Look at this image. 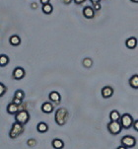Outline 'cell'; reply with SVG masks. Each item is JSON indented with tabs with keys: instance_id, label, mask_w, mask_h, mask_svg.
Segmentation results:
<instances>
[{
	"instance_id": "obj_1",
	"label": "cell",
	"mask_w": 138,
	"mask_h": 149,
	"mask_svg": "<svg viewBox=\"0 0 138 149\" xmlns=\"http://www.w3.org/2000/svg\"><path fill=\"white\" fill-rule=\"evenodd\" d=\"M68 118H69V113L65 108H59V109H57V111L55 112L54 120L57 125H60V127L64 125L65 123H67Z\"/></svg>"
},
{
	"instance_id": "obj_2",
	"label": "cell",
	"mask_w": 138,
	"mask_h": 149,
	"mask_svg": "<svg viewBox=\"0 0 138 149\" xmlns=\"http://www.w3.org/2000/svg\"><path fill=\"white\" fill-rule=\"evenodd\" d=\"M24 130H25V127L23 125L15 122L13 125H12L11 130L9 131V137L12 138V139H15V138L19 137L21 134H23Z\"/></svg>"
},
{
	"instance_id": "obj_3",
	"label": "cell",
	"mask_w": 138,
	"mask_h": 149,
	"mask_svg": "<svg viewBox=\"0 0 138 149\" xmlns=\"http://www.w3.org/2000/svg\"><path fill=\"white\" fill-rule=\"evenodd\" d=\"M119 122L122 128H124V130H129V128L132 127V125H133L134 118H132V116L129 115V113H123L122 116H120Z\"/></svg>"
},
{
	"instance_id": "obj_4",
	"label": "cell",
	"mask_w": 138,
	"mask_h": 149,
	"mask_svg": "<svg viewBox=\"0 0 138 149\" xmlns=\"http://www.w3.org/2000/svg\"><path fill=\"white\" fill-rule=\"evenodd\" d=\"M30 120V113L27 110H20L15 115V122L25 125Z\"/></svg>"
},
{
	"instance_id": "obj_5",
	"label": "cell",
	"mask_w": 138,
	"mask_h": 149,
	"mask_svg": "<svg viewBox=\"0 0 138 149\" xmlns=\"http://www.w3.org/2000/svg\"><path fill=\"white\" fill-rule=\"evenodd\" d=\"M107 130L110 131V134L112 135H117L121 132L122 130V127L120 125L119 122H110L107 123Z\"/></svg>"
},
{
	"instance_id": "obj_6",
	"label": "cell",
	"mask_w": 138,
	"mask_h": 149,
	"mask_svg": "<svg viewBox=\"0 0 138 149\" xmlns=\"http://www.w3.org/2000/svg\"><path fill=\"white\" fill-rule=\"evenodd\" d=\"M120 143L126 148H133L136 145V138L131 135H125L120 139Z\"/></svg>"
},
{
	"instance_id": "obj_7",
	"label": "cell",
	"mask_w": 138,
	"mask_h": 149,
	"mask_svg": "<svg viewBox=\"0 0 138 149\" xmlns=\"http://www.w3.org/2000/svg\"><path fill=\"white\" fill-rule=\"evenodd\" d=\"M49 99L51 103H53L54 105H58L61 102V95L57 91H52V92L49 93Z\"/></svg>"
},
{
	"instance_id": "obj_8",
	"label": "cell",
	"mask_w": 138,
	"mask_h": 149,
	"mask_svg": "<svg viewBox=\"0 0 138 149\" xmlns=\"http://www.w3.org/2000/svg\"><path fill=\"white\" fill-rule=\"evenodd\" d=\"M13 78L15 80H21V79H23V78L25 77V75H26V71H25V69L23 67H16L14 69V71H13Z\"/></svg>"
},
{
	"instance_id": "obj_9",
	"label": "cell",
	"mask_w": 138,
	"mask_h": 149,
	"mask_svg": "<svg viewBox=\"0 0 138 149\" xmlns=\"http://www.w3.org/2000/svg\"><path fill=\"white\" fill-rule=\"evenodd\" d=\"M114 95V89L110 86H105L102 89V96L104 99H109Z\"/></svg>"
},
{
	"instance_id": "obj_10",
	"label": "cell",
	"mask_w": 138,
	"mask_h": 149,
	"mask_svg": "<svg viewBox=\"0 0 138 149\" xmlns=\"http://www.w3.org/2000/svg\"><path fill=\"white\" fill-rule=\"evenodd\" d=\"M83 16L87 19H93L95 17V11L91 6H86L83 9Z\"/></svg>"
},
{
	"instance_id": "obj_11",
	"label": "cell",
	"mask_w": 138,
	"mask_h": 149,
	"mask_svg": "<svg viewBox=\"0 0 138 149\" xmlns=\"http://www.w3.org/2000/svg\"><path fill=\"white\" fill-rule=\"evenodd\" d=\"M42 112L44 113H51L53 112V104L51 102H44V104L42 105Z\"/></svg>"
},
{
	"instance_id": "obj_12",
	"label": "cell",
	"mask_w": 138,
	"mask_h": 149,
	"mask_svg": "<svg viewBox=\"0 0 138 149\" xmlns=\"http://www.w3.org/2000/svg\"><path fill=\"white\" fill-rule=\"evenodd\" d=\"M20 111L19 109V106L13 104V103H10V104L7 106V113H9V115H12V116H15L17 113H18Z\"/></svg>"
},
{
	"instance_id": "obj_13",
	"label": "cell",
	"mask_w": 138,
	"mask_h": 149,
	"mask_svg": "<svg viewBox=\"0 0 138 149\" xmlns=\"http://www.w3.org/2000/svg\"><path fill=\"white\" fill-rule=\"evenodd\" d=\"M125 45H126V47H127V49H135V47H136V45H137L136 38L131 37V38H129V39H127L126 42H125Z\"/></svg>"
},
{
	"instance_id": "obj_14",
	"label": "cell",
	"mask_w": 138,
	"mask_h": 149,
	"mask_svg": "<svg viewBox=\"0 0 138 149\" xmlns=\"http://www.w3.org/2000/svg\"><path fill=\"white\" fill-rule=\"evenodd\" d=\"M51 145L54 149H62L64 147V142L63 140L59 139V138H54L51 141Z\"/></svg>"
},
{
	"instance_id": "obj_15",
	"label": "cell",
	"mask_w": 138,
	"mask_h": 149,
	"mask_svg": "<svg viewBox=\"0 0 138 149\" xmlns=\"http://www.w3.org/2000/svg\"><path fill=\"white\" fill-rule=\"evenodd\" d=\"M9 42H10V45H13V47H18V45H20V44H21V39H20L19 36L14 35V36L10 37Z\"/></svg>"
},
{
	"instance_id": "obj_16",
	"label": "cell",
	"mask_w": 138,
	"mask_h": 149,
	"mask_svg": "<svg viewBox=\"0 0 138 149\" xmlns=\"http://www.w3.org/2000/svg\"><path fill=\"white\" fill-rule=\"evenodd\" d=\"M37 130L39 131V132H41V133H44V132H46V131L49 130V125H47V123H46L41 122V123H37Z\"/></svg>"
},
{
	"instance_id": "obj_17",
	"label": "cell",
	"mask_w": 138,
	"mask_h": 149,
	"mask_svg": "<svg viewBox=\"0 0 138 149\" xmlns=\"http://www.w3.org/2000/svg\"><path fill=\"white\" fill-rule=\"evenodd\" d=\"M129 85L133 89H138V75L134 74L133 76L130 77L129 79Z\"/></svg>"
},
{
	"instance_id": "obj_18",
	"label": "cell",
	"mask_w": 138,
	"mask_h": 149,
	"mask_svg": "<svg viewBox=\"0 0 138 149\" xmlns=\"http://www.w3.org/2000/svg\"><path fill=\"white\" fill-rule=\"evenodd\" d=\"M42 12H44V14L49 15V14L52 13V11H53V6H52L51 3L46 4V5H42Z\"/></svg>"
},
{
	"instance_id": "obj_19",
	"label": "cell",
	"mask_w": 138,
	"mask_h": 149,
	"mask_svg": "<svg viewBox=\"0 0 138 149\" xmlns=\"http://www.w3.org/2000/svg\"><path fill=\"white\" fill-rule=\"evenodd\" d=\"M110 120H112V122H119V118H120L119 113L117 112V110L112 111L110 113Z\"/></svg>"
},
{
	"instance_id": "obj_20",
	"label": "cell",
	"mask_w": 138,
	"mask_h": 149,
	"mask_svg": "<svg viewBox=\"0 0 138 149\" xmlns=\"http://www.w3.org/2000/svg\"><path fill=\"white\" fill-rule=\"evenodd\" d=\"M9 63V57L5 54H0V67H4Z\"/></svg>"
},
{
	"instance_id": "obj_21",
	"label": "cell",
	"mask_w": 138,
	"mask_h": 149,
	"mask_svg": "<svg viewBox=\"0 0 138 149\" xmlns=\"http://www.w3.org/2000/svg\"><path fill=\"white\" fill-rule=\"evenodd\" d=\"M14 98H17V99L23 101L25 99V92L23 90H21V89L17 90L16 92H15V94H14Z\"/></svg>"
},
{
	"instance_id": "obj_22",
	"label": "cell",
	"mask_w": 138,
	"mask_h": 149,
	"mask_svg": "<svg viewBox=\"0 0 138 149\" xmlns=\"http://www.w3.org/2000/svg\"><path fill=\"white\" fill-rule=\"evenodd\" d=\"M92 65H93V60L91 58L87 57V58L83 59V66H84V67L90 68V67H92Z\"/></svg>"
},
{
	"instance_id": "obj_23",
	"label": "cell",
	"mask_w": 138,
	"mask_h": 149,
	"mask_svg": "<svg viewBox=\"0 0 138 149\" xmlns=\"http://www.w3.org/2000/svg\"><path fill=\"white\" fill-rule=\"evenodd\" d=\"M6 91H7V87L3 84V83L0 82V98L3 97L4 94L6 93Z\"/></svg>"
},
{
	"instance_id": "obj_24",
	"label": "cell",
	"mask_w": 138,
	"mask_h": 149,
	"mask_svg": "<svg viewBox=\"0 0 138 149\" xmlns=\"http://www.w3.org/2000/svg\"><path fill=\"white\" fill-rule=\"evenodd\" d=\"M101 8H102L101 3L93 4V10H94V11H99V10H101Z\"/></svg>"
},
{
	"instance_id": "obj_25",
	"label": "cell",
	"mask_w": 138,
	"mask_h": 149,
	"mask_svg": "<svg viewBox=\"0 0 138 149\" xmlns=\"http://www.w3.org/2000/svg\"><path fill=\"white\" fill-rule=\"evenodd\" d=\"M12 103H13V104H15V105H17V106H20V105H22L23 101L17 99V98H13V100H12Z\"/></svg>"
},
{
	"instance_id": "obj_26",
	"label": "cell",
	"mask_w": 138,
	"mask_h": 149,
	"mask_svg": "<svg viewBox=\"0 0 138 149\" xmlns=\"http://www.w3.org/2000/svg\"><path fill=\"white\" fill-rule=\"evenodd\" d=\"M28 145L29 146H36L37 145V142L35 139H29L28 140Z\"/></svg>"
},
{
	"instance_id": "obj_27",
	"label": "cell",
	"mask_w": 138,
	"mask_h": 149,
	"mask_svg": "<svg viewBox=\"0 0 138 149\" xmlns=\"http://www.w3.org/2000/svg\"><path fill=\"white\" fill-rule=\"evenodd\" d=\"M132 127L136 131H138V120H134L133 122V125H132Z\"/></svg>"
},
{
	"instance_id": "obj_28",
	"label": "cell",
	"mask_w": 138,
	"mask_h": 149,
	"mask_svg": "<svg viewBox=\"0 0 138 149\" xmlns=\"http://www.w3.org/2000/svg\"><path fill=\"white\" fill-rule=\"evenodd\" d=\"M73 1L75 2V4H77V5H81L84 3L86 0H73Z\"/></svg>"
},
{
	"instance_id": "obj_29",
	"label": "cell",
	"mask_w": 138,
	"mask_h": 149,
	"mask_svg": "<svg viewBox=\"0 0 138 149\" xmlns=\"http://www.w3.org/2000/svg\"><path fill=\"white\" fill-rule=\"evenodd\" d=\"M49 1H51V0H41V3L42 5H46V4H49Z\"/></svg>"
},
{
	"instance_id": "obj_30",
	"label": "cell",
	"mask_w": 138,
	"mask_h": 149,
	"mask_svg": "<svg viewBox=\"0 0 138 149\" xmlns=\"http://www.w3.org/2000/svg\"><path fill=\"white\" fill-rule=\"evenodd\" d=\"M92 4H96V3H101V0H90Z\"/></svg>"
},
{
	"instance_id": "obj_31",
	"label": "cell",
	"mask_w": 138,
	"mask_h": 149,
	"mask_svg": "<svg viewBox=\"0 0 138 149\" xmlns=\"http://www.w3.org/2000/svg\"><path fill=\"white\" fill-rule=\"evenodd\" d=\"M63 2H64V4L68 5V4L71 3V2H72V0H63Z\"/></svg>"
},
{
	"instance_id": "obj_32",
	"label": "cell",
	"mask_w": 138,
	"mask_h": 149,
	"mask_svg": "<svg viewBox=\"0 0 138 149\" xmlns=\"http://www.w3.org/2000/svg\"><path fill=\"white\" fill-rule=\"evenodd\" d=\"M117 149H128V148H126V147H124V146H122V145H120V146H119Z\"/></svg>"
},
{
	"instance_id": "obj_33",
	"label": "cell",
	"mask_w": 138,
	"mask_h": 149,
	"mask_svg": "<svg viewBox=\"0 0 138 149\" xmlns=\"http://www.w3.org/2000/svg\"><path fill=\"white\" fill-rule=\"evenodd\" d=\"M130 1H131V2H134V3H137L138 0H130Z\"/></svg>"
}]
</instances>
